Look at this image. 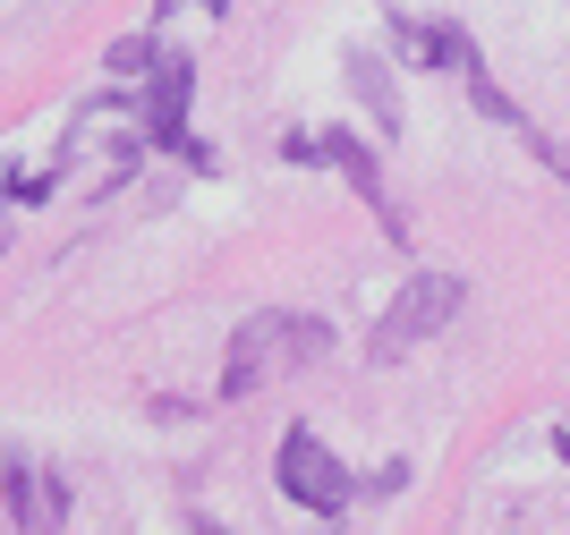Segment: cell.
<instances>
[{
  "mask_svg": "<svg viewBox=\"0 0 570 535\" xmlns=\"http://www.w3.org/2000/svg\"><path fill=\"white\" fill-rule=\"evenodd\" d=\"M460 298H469V280L443 273V264L409 273V280H401V298L383 306V324H375V340H366V357H375V366H401L417 340H434V331L460 315Z\"/></svg>",
  "mask_w": 570,
  "mask_h": 535,
  "instance_id": "cell-1",
  "label": "cell"
},
{
  "mask_svg": "<svg viewBox=\"0 0 570 535\" xmlns=\"http://www.w3.org/2000/svg\"><path fill=\"white\" fill-rule=\"evenodd\" d=\"M273 485H282V502H298L307 518H341L357 502V467H341L315 425H289L282 450H273Z\"/></svg>",
  "mask_w": 570,
  "mask_h": 535,
  "instance_id": "cell-2",
  "label": "cell"
},
{
  "mask_svg": "<svg viewBox=\"0 0 570 535\" xmlns=\"http://www.w3.org/2000/svg\"><path fill=\"white\" fill-rule=\"evenodd\" d=\"M273 374H289V306H264L230 331V357H222V399H256Z\"/></svg>",
  "mask_w": 570,
  "mask_h": 535,
  "instance_id": "cell-3",
  "label": "cell"
},
{
  "mask_svg": "<svg viewBox=\"0 0 570 535\" xmlns=\"http://www.w3.org/2000/svg\"><path fill=\"white\" fill-rule=\"evenodd\" d=\"M0 511H9L18 535H69V485L43 476L26 450H9V459H0Z\"/></svg>",
  "mask_w": 570,
  "mask_h": 535,
  "instance_id": "cell-4",
  "label": "cell"
},
{
  "mask_svg": "<svg viewBox=\"0 0 570 535\" xmlns=\"http://www.w3.org/2000/svg\"><path fill=\"white\" fill-rule=\"evenodd\" d=\"M188 102H196V60H188V51H163V60L145 69V145L179 153V145L196 137V128H188Z\"/></svg>",
  "mask_w": 570,
  "mask_h": 535,
  "instance_id": "cell-5",
  "label": "cell"
},
{
  "mask_svg": "<svg viewBox=\"0 0 570 535\" xmlns=\"http://www.w3.org/2000/svg\"><path fill=\"white\" fill-rule=\"evenodd\" d=\"M324 162L341 170V179L366 196V212H375V230L392 238V247H409V221H401V205H392V187H383V162L357 145V128H324Z\"/></svg>",
  "mask_w": 570,
  "mask_h": 535,
  "instance_id": "cell-6",
  "label": "cell"
},
{
  "mask_svg": "<svg viewBox=\"0 0 570 535\" xmlns=\"http://www.w3.org/2000/svg\"><path fill=\"white\" fill-rule=\"evenodd\" d=\"M341 86H350V102L366 119H375V137L392 145L409 128V111H401V86H392V60H383V51H366V43H350L341 51Z\"/></svg>",
  "mask_w": 570,
  "mask_h": 535,
  "instance_id": "cell-7",
  "label": "cell"
},
{
  "mask_svg": "<svg viewBox=\"0 0 570 535\" xmlns=\"http://www.w3.org/2000/svg\"><path fill=\"white\" fill-rule=\"evenodd\" d=\"M426 69H443V77H469V69H485L460 18H434V26H426Z\"/></svg>",
  "mask_w": 570,
  "mask_h": 535,
  "instance_id": "cell-8",
  "label": "cell"
},
{
  "mask_svg": "<svg viewBox=\"0 0 570 535\" xmlns=\"http://www.w3.org/2000/svg\"><path fill=\"white\" fill-rule=\"evenodd\" d=\"M460 86H469V102H476L485 119H502V128H520V137H528V111H520V102H511V93H502V86H494L485 69H469Z\"/></svg>",
  "mask_w": 570,
  "mask_h": 535,
  "instance_id": "cell-9",
  "label": "cell"
},
{
  "mask_svg": "<svg viewBox=\"0 0 570 535\" xmlns=\"http://www.w3.org/2000/svg\"><path fill=\"white\" fill-rule=\"evenodd\" d=\"M333 357V324L324 315H289V366H324Z\"/></svg>",
  "mask_w": 570,
  "mask_h": 535,
  "instance_id": "cell-10",
  "label": "cell"
},
{
  "mask_svg": "<svg viewBox=\"0 0 570 535\" xmlns=\"http://www.w3.org/2000/svg\"><path fill=\"white\" fill-rule=\"evenodd\" d=\"M154 60H163V34H119V43L102 51V69H111V77H145Z\"/></svg>",
  "mask_w": 570,
  "mask_h": 535,
  "instance_id": "cell-11",
  "label": "cell"
},
{
  "mask_svg": "<svg viewBox=\"0 0 570 535\" xmlns=\"http://www.w3.org/2000/svg\"><path fill=\"white\" fill-rule=\"evenodd\" d=\"M282 162L315 170V162H324V128H289V137H282Z\"/></svg>",
  "mask_w": 570,
  "mask_h": 535,
  "instance_id": "cell-12",
  "label": "cell"
},
{
  "mask_svg": "<svg viewBox=\"0 0 570 535\" xmlns=\"http://www.w3.org/2000/svg\"><path fill=\"white\" fill-rule=\"evenodd\" d=\"M196 9H205V18H230V0H196Z\"/></svg>",
  "mask_w": 570,
  "mask_h": 535,
  "instance_id": "cell-13",
  "label": "cell"
}]
</instances>
